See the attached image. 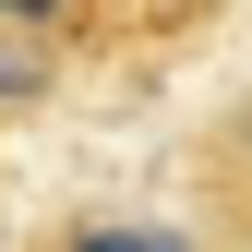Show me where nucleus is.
Returning a JSON list of instances; mask_svg holds the SVG:
<instances>
[{
  "instance_id": "nucleus-5",
  "label": "nucleus",
  "mask_w": 252,
  "mask_h": 252,
  "mask_svg": "<svg viewBox=\"0 0 252 252\" xmlns=\"http://www.w3.org/2000/svg\"><path fill=\"white\" fill-rule=\"evenodd\" d=\"M0 252H24V228H12V216H0Z\"/></svg>"
},
{
  "instance_id": "nucleus-2",
  "label": "nucleus",
  "mask_w": 252,
  "mask_h": 252,
  "mask_svg": "<svg viewBox=\"0 0 252 252\" xmlns=\"http://www.w3.org/2000/svg\"><path fill=\"white\" fill-rule=\"evenodd\" d=\"M24 252H204L180 216H132V204H60L24 228Z\"/></svg>"
},
{
  "instance_id": "nucleus-1",
  "label": "nucleus",
  "mask_w": 252,
  "mask_h": 252,
  "mask_svg": "<svg viewBox=\"0 0 252 252\" xmlns=\"http://www.w3.org/2000/svg\"><path fill=\"white\" fill-rule=\"evenodd\" d=\"M180 192H192V240H204V252H252V84L192 132Z\"/></svg>"
},
{
  "instance_id": "nucleus-3",
  "label": "nucleus",
  "mask_w": 252,
  "mask_h": 252,
  "mask_svg": "<svg viewBox=\"0 0 252 252\" xmlns=\"http://www.w3.org/2000/svg\"><path fill=\"white\" fill-rule=\"evenodd\" d=\"M60 36H36V24H0V120H24V108H48L60 96Z\"/></svg>"
},
{
  "instance_id": "nucleus-4",
  "label": "nucleus",
  "mask_w": 252,
  "mask_h": 252,
  "mask_svg": "<svg viewBox=\"0 0 252 252\" xmlns=\"http://www.w3.org/2000/svg\"><path fill=\"white\" fill-rule=\"evenodd\" d=\"M96 12H108V0H0V24H36V36H60V48L96 36Z\"/></svg>"
}]
</instances>
